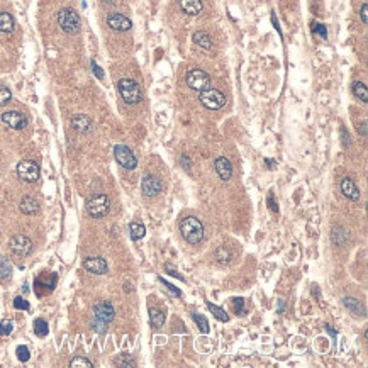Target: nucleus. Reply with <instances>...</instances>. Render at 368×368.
<instances>
[{"label":"nucleus","mask_w":368,"mask_h":368,"mask_svg":"<svg viewBox=\"0 0 368 368\" xmlns=\"http://www.w3.org/2000/svg\"><path fill=\"white\" fill-rule=\"evenodd\" d=\"M232 302H234V311L238 314H244V299L243 297H238V299H232Z\"/></svg>","instance_id":"40"},{"label":"nucleus","mask_w":368,"mask_h":368,"mask_svg":"<svg viewBox=\"0 0 368 368\" xmlns=\"http://www.w3.org/2000/svg\"><path fill=\"white\" fill-rule=\"evenodd\" d=\"M87 212L94 217V219H102L109 214L110 211V200L105 193H94L87 200Z\"/></svg>","instance_id":"3"},{"label":"nucleus","mask_w":368,"mask_h":368,"mask_svg":"<svg viewBox=\"0 0 368 368\" xmlns=\"http://www.w3.org/2000/svg\"><path fill=\"white\" fill-rule=\"evenodd\" d=\"M265 163H266V167H268L270 170H273V168H275V161H273V159L266 158V159H265Z\"/></svg>","instance_id":"48"},{"label":"nucleus","mask_w":368,"mask_h":368,"mask_svg":"<svg viewBox=\"0 0 368 368\" xmlns=\"http://www.w3.org/2000/svg\"><path fill=\"white\" fill-rule=\"evenodd\" d=\"M361 22L366 24V4H363L361 6Z\"/></svg>","instance_id":"46"},{"label":"nucleus","mask_w":368,"mask_h":368,"mask_svg":"<svg viewBox=\"0 0 368 368\" xmlns=\"http://www.w3.org/2000/svg\"><path fill=\"white\" fill-rule=\"evenodd\" d=\"M351 90H353V95L358 97V99H360L363 104H366V102H368L366 85L363 84V81H355V84H353V87H351Z\"/></svg>","instance_id":"26"},{"label":"nucleus","mask_w":368,"mask_h":368,"mask_svg":"<svg viewBox=\"0 0 368 368\" xmlns=\"http://www.w3.org/2000/svg\"><path fill=\"white\" fill-rule=\"evenodd\" d=\"M165 270H167V272H168V273H170V275H172V277H175V278H178V280H183V282H185V278H183V277H182V275H180V273H178V272H177V270H175V268H173V266H172V265H165Z\"/></svg>","instance_id":"41"},{"label":"nucleus","mask_w":368,"mask_h":368,"mask_svg":"<svg viewBox=\"0 0 368 368\" xmlns=\"http://www.w3.org/2000/svg\"><path fill=\"white\" fill-rule=\"evenodd\" d=\"M2 122L11 129L21 131L27 126V117L19 110H6L2 114Z\"/></svg>","instance_id":"11"},{"label":"nucleus","mask_w":368,"mask_h":368,"mask_svg":"<svg viewBox=\"0 0 368 368\" xmlns=\"http://www.w3.org/2000/svg\"><path fill=\"white\" fill-rule=\"evenodd\" d=\"M16 355L19 358V361L26 363V361H29V358H31V351H29V348L26 345H21V346H17Z\"/></svg>","instance_id":"33"},{"label":"nucleus","mask_w":368,"mask_h":368,"mask_svg":"<svg viewBox=\"0 0 368 368\" xmlns=\"http://www.w3.org/2000/svg\"><path fill=\"white\" fill-rule=\"evenodd\" d=\"M341 134H343V143H345V146H348L350 144V136H348V133H345V129H341Z\"/></svg>","instance_id":"47"},{"label":"nucleus","mask_w":368,"mask_h":368,"mask_svg":"<svg viewBox=\"0 0 368 368\" xmlns=\"http://www.w3.org/2000/svg\"><path fill=\"white\" fill-rule=\"evenodd\" d=\"M180 7L188 16H197L202 12V0H180Z\"/></svg>","instance_id":"20"},{"label":"nucleus","mask_w":368,"mask_h":368,"mask_svg":"<svg viewBox=\"0 0 368 368\" xmlns=\"http://www.w3.org/2000/svg\"><path fill=\"white\" fill-rule=\"evenodd\" d=\"M340 187H341L343 195H345L346 198H350V200L358 202V200H360V198H361L360 188L356 187V183L353 182L350 177H345V178H343L341 183H340Z\"/></svg>","instance_id":"15"},{"label":"nucleus","mask_w":368,"mask_h":368,"mask_svg":"<svg viewBox=\"0 0 368 368\" xmlns=\"http://www.w3.org/2000/svg\"><path fill=\"white\" fill-rule=\"evenodd\" d=\"M70 366L71 368H78V366H87V368H92L94 366V363H92L89 358H84V356H75L73 360L70 361Z\"/></svg>","instance_id":"32"},{"label":"nucleus","mask_w":368,"mask_h":368,"mask_svg":"<svg viewBox=\"0 0 368 368\" xmlns=\"http://www.w3.org/2000/svg\"><path fill=\"white\" fill-rule=\"evenodd\" d=\"M16 27L14 17L9 12H0V32H12Z\"/></svg>","instance_id":"22"},{"label":"nucleus","mask_w":368,"mask_h":368,"mask_svg":"<svg viewBox=\"0 0 368 368\" xmlns=\"http://www.w3.org/2000/svg\"><path fill=\"white\" fill-rule=\"evenodd\" d=\"M71 126H73V129H76L78 133H90L92 131V119L87 117L84 114H76L71 117Z\"/></svg>","instance_id":"19"},{"label":"nucleus","mask_w":368,"mask_h":368,"mask_svg":"<svg viewBox=\"0 0 368 368\" xmlns=\"http://www.w3.org/2000/svg\"><path fill=\"white\" fill-rule=\"evenodd\" d=\"M192 319L195 321L198 331H200L202 334H209V331H211V329H209V322H207V319L202 316V314L192 312Z\"/></svg>","instance_id":"29"},{"label":"nucleus","mask_w":368,"mask_h":368,"mask_svg":"<svg viewBox=\"0 0 368 368\" xmlns=\"http://www.w3.org/2000/svg\"><path fill=\"white\" fill-rule=\"evenodd\" d=\"M107 326L109 324H104V322H99V321H95V319H92V329H94L95 333L104 334L105 331H107Z\"/></svg>","instance_id":"39"},{"label":"nucleus","mask_w":368,"mask_h":368,"mask_svg":"<svg viewBox=\"0 0 368 368\" xmlns=\"http://www.w3.org/2000/svg\"><path fill=\"white\" fill-rule=\"evenodd\" d=\"M214 168H216V172H217V175H219L222 180H229L231 175H232V165L231 161L227 158L224 156H219L214 161Z\"/></svg>","instance_id":"16"},{"label":"nucleus","mask_w":368,"mask_h":368,"mask_svg":"<svg viewBox=\"0 0 368 368\" xmlns=\"http://www.w3.org/2000/svg\"><path fill=\"white\" fill-rule=\"evenodd\" d=\"M180 161H182V167H185V170H190V159H188L187 154H182Z\"/></svg>","instance_id":"45"},{"label":"nucleus","mask_w":368,"mask_h":368,"mask_svg":"<svg viewBox=\"0 0 368 368\" xmlns=\"http://www.w3.org/2000/svg\"><path fill=\"white\" fill-rule=\"evenodd\" d=\"M358 131H361V136L365 138V136H366V122H363V124H361V128H360V126H358Z\"/></svg>","instance_id":"49"},{"label":"nucleus","mask_w":368,"mask_h":368,"mask_svg":"<svg viewBox=\"0 0 368 368\" xmlns=\"http://www.w3.org/2000/svg\"><path fill=\"white\" fill-rule=\"evenodd\" d=\"M114 156H115V161H117L122 168H126V170H134V168L138 167L136 154L131 151L128 146H124V144H117V146L114 148Z\"/></svg>","instance_id":"7"},{"label":"nucleus","mask_w":368,"mask_h":368,"mask_svg":"<svg viewBox=\"0 0 368 368\" xmlns=\"http://www.w3.org/2000/svg\"><path fill=\"white\" fill-rule=\"evenodd\" d=\"M331 239L336 246H345L348 241V231H345L343 227H336L331 234Z\"/></svg>","instance_id":"28"},{"label":"nucleus","mask_w":368,"mask_h":368,"mask_svg":"<svg viewBox=\"0 0 368 368\" xmlns=\"http://www.w3.org/2000/svg\"><path fill=\"white\" fill-rule=\"evenodd\" d=\"M124 290H126V292H133V285H131V283H126V285H124Z\"/></svg>","instance_id":"51"},{"label":"nucleus","mask_w":368,"mask_h":368,"mask_svg":"<svg viewBox=\"0 0 368 368\" xmlns=\"http://www.w3.org/2000/svg\"><path fill=\"white\" fill-rule=\"evenodd\" d=\"M11 99H12V92L9 90L6 85H0V105L9 104Z\"/></svg>","instance_id":"35"},{"label":"nucleus","mask_w":368,"mask_h":368,"mask_svg":"<svg viewBox=\"0 0 368 368\" xmlns=\"http://www.w3.org/2000/svg\"><path fill=\"white\" fill-rule=\"evenodd\" d=\"M343 304H345V307L355 317H365L366 316L365 306H363V304L358 299H355V297H345V299H343Z\"/></svg>","instance_id":"17"},{"label":"nucleus","mask_w":368,"mask_h":368,"mask_svg":"<svg viewBox=\"0 0 368 368\" xmlns=\"http://www.w3.org/2000/svg\"><path fill=\"white\" fill-rule=\"evenodd\" d=\"M58 24L66 34H76L81 29L80 16L73 9H61L60 14H58Z\"/></svg>","instance_id":"4"},{"label":"nucleus","mask_w":368,"mask_h":368,"mask_svg":"<svg viewBox=\"0 0 368 368\" xmlns=\"http://www.w3.org/2000/svg\"><path fill=\"white\" fill-rule=\"evenodd\" d=\"M185 81H187V85L190 87L192 90H198V92H202V90H206L207 87L211 85V76L206 73L204 70H190L187 73L185 76Z\"/></svg>","instance_id":"8"},{"label":"nucleus","mask_w":368,"mask_h":368,"mask_svg":"<svg viewBox=\"0 0 368 368\" xmlns=\"http://www.w3.org/2000/svg\"><path fill=\"white\" fill-rule=\"evenodd\" d=\"M159 282H161L165 287H167V290L168 292H172L173 295H175V297H182V290L180 289H177L175 285H172L170 282H167V280H165L163 277H159Z\"/></svg>","instance_id":"37"},{"label":"nucleus","mask_w":368,"mask_h":368,"mask_svg":"<svg viewBox=\"0 0 368 368\" xmlns=\"http://www.w3.org/2000/svg\"><path fill=\"white\" fill-rule=\"evenodd\" d=\"M107 24L110 29H114V31H119V32H126L129 31L131 27H133V22H131V19H128L122 14H109L107 16Z\"/></svg>","instance_id":"14"},{"label":"nucleus","mask_w":368,"mask_h":368,"mask_svg":"<svg viewBox=\"0 0 368 368\" xmlns=\"http://www.w3.org/2000/svg\"><path fill=\"white\" fill-rule=\"evenodd\" d=\"M14 329L12 321H2L0 322V336H9Z\"/></svg>","instance_id":"38"},{"label":"nucleus","mask_w":368,"mask_h":368,"mask_svg":"<svg viewBox=\"0 0 368 368\" xmlns=\"http://www.w3.org/2000/svg\"><path fill=\"white\" fill-rule=\"evenodd\" d=\"M207 307H209V311L214 314V317L217 319V321H222V322L229 321V316H227V312L222 307L216 306V304H211V302H207Z\"/></svg>","instance_id":"30"},{"label":"nucleus","mask_w":368,"mask_h":368,"mask_svg":"<svg viewBox=\"0 0 368 368\" xmlns=\"http://www.w3.org/2000/svg\"><path fill=\"white\" fill-rule=\"evenodd\" d=\"M12 278V265L6 256H0V282H9Z\"/></svg>","instance_id":"21"},{"label":"nucleus","mask_w":368,"mask_h":368,"mask_svg":"<svg viewBox=\"0 0 368 368\" xmlns=\"http://www.w3.org/2000/svg\"><path fill=\"white\" fill-rule=\"evenodd\" d=\"M283 309H285V304H283V300H280V306H278V309H277L278 314H282V312H283Z\"/></svg>","instance_id":"50"},{"label":"nucleus","mask_w":368,"mask_h":368,"mask_svg":"<svg viewBox=\"0 0 368 368\" xmlns=\"http://www.w3.org/2000/svg\"><path fill=\"white\" fill-rule=\"evenodd\" d=\"M214 258L217 260V263H219V265H227L232 260V253H231V250L227 248V246H219V248L216 250V253H214Z\"/></svg>","instance_id":"25"},{"label":"nucleus","mask_w":368,"mask_h":368,"mask_svg":"<svg viewBox=\"0 0 368 368\" xmlns=\"http://www.w3.org/2000/svg\"><path fill=\"white\" fill-rule=\"evenodd\" d=\"M17 175L22 182L26 183H34L39 178V165L32 159H22L17 165Z\"/></svg>","instance_id":"6"},{"label":"nucleus","mask_w":368,"mask_h":368,"mask_svg":"<svg viewBox=\"0 0 368 368\" xmlns=\"http://www.w3.org/2000/svg\"><path fill=\"white\" fill-rule=\"evenodd\" d=\"M314 27H316V29H314V31H316V32H319V34H321V37H322V39H326V37H328L326 27H324L322 24H314Z\"/></svg>","instance_id":"43"},{"label":"nucleus","mask_w":368,"mask_h":368,"mask_svg":"<svg viewBox=\"0 0 368 368\" xmlns=\"http://www.w3.org/2000/svg\"><path fill=\"white\" fill-rule=\"evenodd\" d=\"M90 65H92V70H94V73H95L97 78H100V80H102V78H104V71L99 68V65H97V63H95L94 60L90 61Z\"/></svg>","instance_id":"42"},{"label":"nucleus","mask_w":368,"mask_h":368,"mask_svg":"<svg viewBox=\"0 0 368 368\" xmlns=\"http://www.w3.org/2000/svg\"><path fill=\"white\" fill-rule=\"evenodd\" d=\"M115 365L117 366H136V360H133L129 355H120L115 358Z\"/></svg>","instance_id":"34"},{"label":"nucleus","mask_w":368,"mask_h":368,"mask_svg":"<svg viewBox=\"0 0 368 368\" xmlns=\"http://www.w3.org/2000/svg\"><path fill=\"white\" fill-rule=\"evenodd\" d=\"M84 268L87 272L95 273V275H105L109 272L107 261L104 258H100V256H90V258H87L84 261Z\"/></svg>","instance_id":"13"},{"label":"nucleus","mask_w":368,"mask_h":368,"mask_svg":"<svg viewBox=\"0 0 368 368\" xmlns=\"http://www.w3.org/2000/svg\"><path fill=\"white\" fill-rule=\"evenodd\" d=\"M117 90L120 97H122V100L126 104L129 105H134V104H139L143 100V90L141 87H139L138 81L131 80V78H122L117 81Z\"/></svg>","instance_id":"2"},{"label":"nucleus","mask_w":368,"mask_h":368,"mask_svg":"<svg viewBox=\"0 0 368 368\" xmlns=\"http://www.w3.org/2000/svg\"><path fill=\"white\" fill-rule=\"evenodd\" d=\"M115 317V311H114V306L107 300H104V302H99L94 306V319L99 322H104V324H110L114 321Z\"/></svg>","instance_id":"10"},{"label":"nucleus","mask_w":368,"mask_h":368,"mask_svg":"<svg viewBox=\"0 0 368 368\" xmlns=\"http://www.w3.org/2000/svg\"><path fill=\"white\" fill-rule=\"evenodd\" d=\"M19 207H21V212L22 214H26V216H34L39 212V202L36 200L34 197H22V200H21V204H19Z\"/></svg>","instance_id":"18"},{"label":"nucleus","mask_w":368,"mask_h":368,"mask_svg":"<svg viewBox=\"0 0 368 368\" xmlns=\"http://www.w3.org/2000/svg\"><path fill=\"white\" fill-rule=\"evenodd\" d=\"M198 99H200V102L206 109H211V110H217V109L224 107V104H226V95L217 89L202 90Z\"/></svg>","instance_id":"5"},{"label":"nucleus","mask_w":368,"mask_h":368,"mask_svg":"<svg viewBox=\"0 0 368 368\" xmlns=\"http://www.w3.org/2000/svg\"><path fill=\"white\" fill-rule=\"evenodd\" d=\"M266 200H268V207H270V211H272V212H278V206L275 204V200H273V193H270V195H268V198H266Z\"/></svg>","instance_id":"44"},{"label":"nucleus","mask_w":368,"mask_h":368,"mask_svg":"<svg viewBox=\"0 0 368 368\" xmlns=\"http://www.w3.org/2000/svg\"><path fill=\"white\" fill-rule=\"evenodd\" d=\"M14 307L17 309V311H29V302L24 297H16L14 299Z\"/></svg>","instance_id":"36"},{"label":"nucleus","mask_w":368,"mask_h":368,"mask_svg":"<svg viewBox=\"0 0 368 368\" xmlns=\"http://www.w3.org/2000/svg\"><path fill=\"white\" fill-rule=\"evenodd\" d=\"M149 322H151V326L154 329H159L165 324V312L161 309H154L151 307L149 309Z\"/></svg>","instance_id":"23"},{"label":"nucleus","mask_w":368,"mask_h":368,"mask_svg":"<svg viewBox=\"0 0 368 368\" xmlns=\"http://www.w3.org/2000/svg\"><path fill=\"white\" fill-rule=\"evenodd\" d=\"M129 234H131V239L133 241H139V239L144 238V234H146V227H144L141 222H131Z\"/></svg>","instance_id":"24"},{"label":"nucleus","mask_w":368,"mask_h":368,"mask_svg":"<svg viewBox=\"0 0 368 368\" xmlns=\"http://www.w3.org/2000/svg\"><path fill=\"white\" fill-rule=\"evenodd\" d=\"M9 248L14 255L17 256H27L32 251V241L24 234H16L12 236L9 241Z\"/></svg>","instance_id":"9"},{"label":"nucleus","mask_w":368,"mask_h":368,"mask_svg":"<svg viewBox=\"0 0 368 368\" xmlns=\"http://www.w3.org/2000/svg\"><path fill=\"white\" fill-rule=\"evenodd\" d=\"M180 232L183 236V239L190 244H198L204 239V224L200 219H197L195 216H187L180 221Z\"/></svg>","instance_id":"1"},{"label":"nucleus","mask_w":368,"mask_h":368,"mask_svg":"<svg viewBox=\"0 0 368 368\" xmlns=\"http://www.w3.org/2000/svg\"><path fill=\"white\" fill-rule=\"evenodd\" d=\"M34 333H36V336H39V338L48 336V333H50V326H48V322L45 321V319L39 317L34 321Z\"/></svg>","instance_id":"31"},{"label":"nucleus","mask_w":368,"mask_h":368,"mask_svg":"<svg viewBox=\"0 0 368 368\" xmlns=\"http://www.w3.org/2000/svg\"><path fill=\"white\" fill-rule=\"evenodd\" d=\"M141 190L146 197H156L163 190L161 178L156 175H146L141 180Z\"/></svg>","instance_id":"12"},{"label":"nucleus","mask_w":368,"mask_h":368,"mask_svg":"<svg viewBox=\"0 0 368 368\" xmlns=\"http://www.w3.org/2000/svg\"><path fill=\"white\" fill-rule=\"evenodd\" d=\"M193 41H195L200 48H204V50H211V46H212L211 36L207 34V32H204V31L195 32V34H193Z\"/></svg>","instance_id":"27"}]
</instances>
